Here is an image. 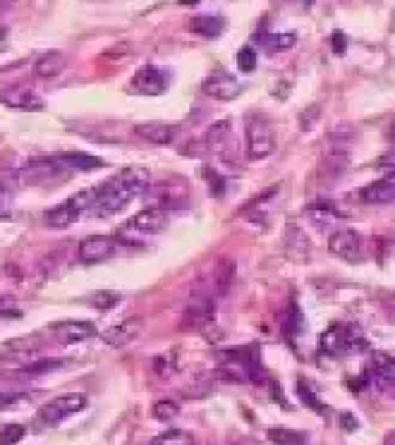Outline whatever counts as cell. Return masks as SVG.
Returning a JSON list of instances; mask_svg holds the SVG:
<instances>
[{
	"label": "cell",
	"instance_id": "obj_38",
	"mask_svg": "<svg viewBox=\"0 0 395 445\" xmlns=\"http://www.w3.org/2000/svg\"><path fill=\"white\" fill-rule=\"evenodd\" d=\"M26 392H10V390H5V392H0V409H10V407H17V404H22L26 400Z\"/></svg>",
	"mask_w": 395,
	"mask_h": 445
},
{
	"label": "cell",
	"instance_id": "obj_37",
	"mask_svg": "<svg viewBox=\"0 0 395 445\" xmlns=\"http://www.w3.org/2000/svg\"><path fill=\"white\" fill-rule=\"evenodd\" d=\"M237 68L242 72H254L256 70V50L245 45L242 50H237Z\"/></svg>",
	"mask_w": 395,
	"mask_h": 445
},
{
	"label": "cell",
	"instance_id": "obj_30",
	"mask_svg": "<svg viewBox=\"0 0 395 445\" xmlns=\"http://www.w3.org/2000/svg\"><path fill=\"white\" fill-rule=\"evenodd\" d=\"M38 348H41L38 336H24L5 345V352H10V357H26V355H34Z\"/></svg>",
	"mask_w": 395,
	"mask_h": 445
},
{
	"label": "cell",
	"instance_id": "obj_9",
	"mask_svg": "<svg viewBox=\"0 0 395 445\" xmlns=\"http://www.w3.org/2000/svg\"><path fill=\"white\" fill-rule=\"evenodd\" d=\"M168 80L170 75L163 68H156V65H144L135 72L130 82V91L139 96H161L166 94L168 89Z\"/></svg>",
	"mask_w": 395,
	"mask_h": 445
},
{
	"label": "cell",
	"instance_id": "obj_31",
	"mask_svg": "<svg viewBox=\"0 0 395 445\" xmlns=\"http://www.w3.org/2000/svg\"><path fill=\"white\" fill-rule=\"evenodd\" d=\"M297 392H300V400L307 404L309 409H314V412H321V414H324L326 412V404L319 400V397H316V392L309 388V385L305 383V381H297Z\"/></svg>",
	"mask_w": 395,
	"mask_h": 445
},
{
	"label": "cell",
	"instance_id": "obj_1",
	"mask_svg": "<svg viewBox=\"0 0 395 445\" xmlns=\"http://www.w3.org/2000/svg\"><path fill=\"white\" fill-rule=\"evenodd\" d=\"M149 182H151V175L147 168L130 166L120 170V173L113 175L110 180H105L98 187H94V204H91L89 213L98 215V218L120 213L122 208H127L132 199H137V196H142L147 192Z\"/></svg>",
	"mask_w": 395,
	"mask_h": 445
},
{
	"label": "cell",
	"instance_id": "obj_34",
	"mask_svg": "<svg viewBox=\"0 0 395 445\" xmlns=\"http://www.w3.org/2000/svg\"><path fill=\"white\" fill-rule=\"evenodd\" d=\"M201 175L209 182L211 194H214V196H223V192H226V178H223V175H218L214 168H209V166L201 168Z\"/></svg>",
	"mask_w": 395,
	"mask_h": 445
},
{
	"label": "cell",
	"instance_id": "obj_21",
	"mask_svg": "<svg viewBox=\"0 0 395 445\" xmlns=\"http://www.w3.org/2000/svg\"><path fill=\"white\" fill-rule=\"evenodd\" d=\"M68 68V55L60 53V50H46L34 60V77L38 80H53V77H58L60 72Z\"/></svg>",
	"mask_w": 395,
	"mask_h": 445
},
{
	"label": "cell",
	"instance_id": "obj_33",
	"mask_svg": "<svg viewBox=\"0 0 395 445\" xmlns=\"http://www.w3.org/2000/svg\"><path fill=\"white\" fill-rule=\"evenodd\" d=\"M26 429L22 424H8L3 431H0V445H17L24 438Z\"/></svg>",
	"mask_w": 395,
	"mask_h": 445
},
{
	"label": "cell",
	"instance_id": "obj_24",
	"mask_svg": "<svg viewBox=\"0 0 395 445\" xmlns=\"http://www.w3.org/2000/svg\"><path fill=\"white\" fill-rule=\"evenodd\" d=\"M307 215L309 218H314V222L319 227H326V225L338 222L342 218V211L333 204V201H312V204L307 206Z\"/></svg>",
	"mask_w": 395,
	"mask_h": 445
},
{
	"label": "cell",
	"instance_id": "obj_12",
	"mask_svg": "<svg viewBox=\"0 0 395 445\" xmlns=\"http://www.w3.org/2000/svg\"><path fill=\"white\" fill-rule=\"evenodd\" d=\"M0 103L5 108L22 110V113H41L46 110V101L26 87H8L0 91Z\"/></svg>",
	"mask_w": 395,
	"mask_h": 445
},
{
	"label": "cell",
	"instance_id": "obj_46",
	"mask_svg": "<svg viewBox=\"0 0 395 445\" xmlns=\"http://www.w3.org/2000/svg\"><path fill=\"white\" fill-rule=\"evenodd\" d=\"M384 445H395V431H388L384 438Z\"/></svg>",
	"mask_w": 395,
	"mask_h": 445
},
{
	"label": "cell",
	"instance_id": "obj_19",
	"mask_svg": "<svg viewBox=\"0 0 395 445\" xmlns=\"http://www.w3.org/2000/svg\"><path fill=\"white\" fill-rule=\"evenodd\" d=\"M135 134L139 136L142 141L156 144V146H166V144L175 141L177 127L168 125V122H139V125H135Z\"/></svg>",
	"mask_w": 395,
	"mask_h": 445
},
{
	"label": "cell",
	"instance_id": "obj_41",
	"mask_svg": "<svg viewBox=\"0 0 395 445\" xmlns=\"http://www.w3.org/2000/svg\"><path fill=\"white\" fill-rule=\"evenodd\" d=\"M331 45H333V50H335L338 55L345 53V50H347V38H345V34H342V31H333Z\"/></svg>",
	"mask_w": 395,
	"mask_h": 445
},
{
	"label": "cell",
	"instance_id": "obj_42",
	"mask_svg": "<svg viewBox=\"0 0 395 445\" xmlns=\"http://www.w3.org/2000/svg\"><path fill=\"white\" fill-rule=\"evenodd\" d=\"M58 362H38V364H29V366H24V374H43V371H51V369H56Z\"/></svg>",
	"mask_w": 395,
	"mask_h": 445
},
{
	"label": "cell",
	"instance_id": "obj_36",
	"mask_svg": "<svg viewBox=\"0 0 395 445\" xmlns=\"http://www.w3.org/2000/svg\"><path fill=\"white\" fill-rule=\"evenodd\" d=\"M117 299H120V297H117L115 292H110V290H98V292L91 294V304H94L96 309H101V311L110 309V306H115Z\"/></svg>",
	"mask_w": 395,
	"mask_h": 445
},
{
	"label": "cell",
	"instance_id": "obj_11",
	"mask_svg": "<svg viewBox=\"0 0 395 445\" xmlns=\"http://www.w3.org/2000/svg\"><path fill=\"white\" fill-rule=\"evenodd\" d=\"M113 252L115 237H110V235H89L77 247V257L82 264H101V261L113 257Z\"/></svg>",
	"mask_w": 395,
	"mask_h": 445
},
{
	"label": "cell",
	"instance_id": "obj_16",
	"mask_svg": "<svg viewBox=\"0 0 395 445\" xmlns=\"http://www.w3.org/2000/svg\"><path fill=\"white\" fill-rule=\"evenodd\" d=\"M367 376L376 381L381 388L395 390V355L391 352H374L367 364Z\"/></svg>",
	"mask_w": 395,
	"mask_h": 445
},
{
	"label": "cell",
	"instance_id": "obj_5",
	"mask_svg": "<svg viewBox=\"0 0 395 445\" xmlns=\"http://www.w3.org/2000/svg\"><path fill=\"white\" fill-rule=\"evenodd\" d=\"M247 136V159L249 161H263L275 151V134L271 122L263 115H252L245 127Z\"/></svg>",
	"mask_w": 395,
	"mask_h": 445
},
{
	"label": "cell",
	"instance_id": "obj_17",
	"mask_svg": "<svg viewBox=\"0 0 395 445\" xmlns=\"http://www.w3.org/2000/svg\"><path fill=\"white\" fill-rule=\"evenodd\" d=\"M168 220H170V213L168 211H161V208H144V211L135 213L130 218V227L142 235H156V232H163L168 227Z\"/></svg>",
	"mask_w": 395,
	"mask_h": 445
},
{
	"label": "cell",
	"instance_id": "obj_2",
	"mask_svg": "<svg viewBox=\"0 0 395 445\" xmlns=\"http://www.w3.org/2000/svg\"><path fill=\"white\" fill-rule=\"evenodd\" d=\"M218 376L233 383H263V366L256 348L228 350L221 355Z\"/></svg>",
	"mask_w": 395,
	"mask_h": 445
},
{
	"label": "cell",
	"instance_id": "obj_27",
	"mask_svg": "<svg viewBox=\"0 0 395 445\" xmlns=\"http://www.w3.org/2000/svg\"><path fill=\"white\" fill-rule=\"evenodd\" d=\"M259 43L263 48H268L271 53H280V50H290L297 43V34L293 31H273V34H261Z\"/></svg>",
	"mask_w": 395,
	"mask_h": 445
},
{
	"label": "cell",
	"instance_id": "obj_18",
	"mask_svg": "<svg viewBox=\"0 0 395 445\" xmlns=\"http://www.w3.org/2000/svg\"><path fill=\"white\" fill-rule=\"evenodd\" d=\"M142 333V318H125L120 323L110 326L108 331L103 333V343L110 345V348H125L132 340H137V336Z\"/></svg>",
	"mask_w": 395,
	"mask_h": 445
},
{
	"label": "cell",
	"instance_id": "obj_43",
	"mask_svg": "<svg viewBox=\"0 0 395 445\" xmlns=\"http://www.w3.org/2000/svg\"><path fill=\"white\" fill-rule=\"evenodd\" d=\"M10 206H12V196H10L8 189L0 185V218L10 213Z\"/></svg>",
	"mask_w": 395,
	"mask_h": 445
},
{
	"label": "cell",
	"instance_id": "obj_47",
	"mask_svg": "<svg viewBox=\"0 0 395 445\" xmlns=\"http://www.w3.org/2000/svg\"><path fill=\"white\" fill-rule=\"evenodd\" d=\"M297 3H300V8L309 10V8H312V5H314V0H297Z\"/></svg>",
	"mask_w": 395,
	"mask_h": 445
},
{
	"label": "cell",
	"instance_id": "obj_10",
	"mask_svg": "<svg viewBox=\"0 0 395 445\" xmlns=\"http://www.w3.org/2000/svg\"><path fill=\"white\" fill-rule=\"evenodd\" d=\"M15 178L26 187L48 185V182H58V180L68 178V170L63 166H58L56 161H38V163H29V166H24L22 170H17Z\"/></svg>",
	"mask_w": 395,
	"mask_h": 445
},
{
	"label": "cell",
	"instance_id": "obj_29",
	"mask_svg": "<svg viewBox=\"0 0 395 445\" xmlns=\"http://www.w3.org/2000/svg\"><path fill=\"white\" fill-rule=\"evenodd\" d=\"M149 445H196V441H194L192 434H187V431L170 429V431H163V434H158L156 438H151Z\"/></svg>",
	"mask_w": 395,
	"mask_h": 445
},
{
	"label": "cell",
	"instance_id": "obj_40",
	"mask_svg": "<svg viewBox=\"0 0 395 445\" xmlns=\"http://www.w3.org/2000/svg\"><path fill=\"white\" fill-rule=\"evenodd\" d=\"M379 170L386 173V180H395V156H386L379 161Z\"/></svg>",
	"mask_w": 395,
	"mask_h": 445
},
{
	"label": "cell",
	"instance_id": "obj_13",
	"mask_svg": "<svg viewBox=\"0 0 395 445\" xmlns=\"http://www.w3.org/2000/svg\"><path fill=\"white\" fill-rule=\"evenodd\" d=\"M201 89H204V94L216 98V101H235V98L242 94V84L223 70L211 72L206 80H204Z\"/></svg>",
	"mask_w": 395,
	"mask_h": 445
},
{
	"label": "cell",
	"instance_id": "obj_26",
	"mask_svg": "<svg viewBox=\"0 0 395 445\" xmlns=\"http://www.w3.org/2000/svg\"><path fill=\"white\" fill-rule=\"evenodd\" d=\"M235 280V261L233 259H218L214 266V292L223 297L228 294L230 285Z\"/></svg>",
	"mask_w": 395,
	"mask_h": 445
},
{
	"label": "cell",
	"instance_id": "obj_28",
	"mask_svg": "<svg viewBox=\"0 0 395 445\" xmlns=\"http://www.w3.org/2000/svg\"><path fill=\"white\" fill-rule=\"evenodd\" d=\"M268 441L275 443V445H307V434H302V431H293V429H283V427H275L268 431Z\"/></svg>",
	"mask_w": 395,
	"mask_h": 445
},
{
	"label": "cell",
	"instance_id": "obj_15",
	"mask_svg": "<svg viewBox=\"0 0 395 445\" xmlns=\"http://www.w3.org/2000/svg\"><path fill=\"white\" fill-rule=\"evenodd\" d=\"M214 321V299L209 297H192L182 311V328L199 331Z\"/></svg>",
	"mask_w": 395,
	"mask_h": 445
},
{
	"label": "cell",
	"instance_id": "obj_7",
	"mask_svg": "<svg viewBox=\"0 0 395 445\" xmlns=\"http://www.w3.org/2000/svg\"><path fill=\"white\" fill-rule=\"evenodd\" d=\"M328 252L347 264H362L364 261V242L362 235L352 227H340L328 240Z\"/></svg>",
	"mask_w": 395,
	"mask_h": 445
},
{
	"label": "cell",
	"instance_id": "obj_14",
	"mask_svg": "<svg viewBox=\"0 0 395 445\" xmlns=\"http://www.w3.org/2000/svg\"><path fill=\"white\" fill-rule=\"evenodd\" d=\"M51 333L60 345H77L96 338V326L91 321H58L51 326Z\"/></svg>",
	"mask_w": 395,
	"mask_h": 445
},
{
	"label": "cell",
	"instance_id": "obj_32",
	"mask_svg": "<svg viewBox=\"0 0 395 445\" xmlns=\"http://www.w3.org/2000/svg\"><path fill=\"white\" fill-rule=\"evenodd\" d=\"M180 414V404L175 400H161L154 404V417L158 422H170V419H175Z\"/></svg>",
	"mask_w": 395,
	"mask_h": 445
},
{
	"label": "cell",
	"instance_id": "obj_20",
	"mask_svg": "<svg viewBox=\"0 0 395 445\" xmlns=\"http://www.w3.org/2000/svg\"><path fill=\"white\" fill-rule=\"evenodd\" d=\"M53 161L58 166H63L65 170H77V173H91V170H101L105 168V161L98 159V156L91 154H82V151H68V154H56Z\"/></svg>",
	"mask_w": 395,
	"mask_h": 445
},
{
	"label": "cell",
	"instance_id": "obj_44",
	"mask_svg": "<svg viewBox=\"0 0 395 445\" xmlns=\"http://www.w3.org/2000/svg\"><path fill=\"white\" fill-rule=\"evenodd\" d=\"M340 427L345 431H354V429H359V419L354 414H350V412H342V414H340Z\"/></svg>",
	"mask_w": 395,
	"mask_h": 445
},
{
	"label": "cell",
	"instance_id": "obj_6",
	"mask_svg": "<svg viewBox=\"0 0 395 445\" xmlns=\"http://www.w3.org/2000/svg\"><path fill=\"white\" fill-rule=\"evenodd\" d=\"M87 404H89V400H87V395H82V392H65V395L53 397V400H48L41 409H38V422L53 427V424H60L63 419L82 412Z\"/></svg>",
	"mask_w": 395,
	"mask_h": 445
},
{
	"label": "cell",
	"instance_id": "obj_25",
	"mask_svg": "<svg viewBox=\"0 0 395 445\" xmlns=\"http://www.w3.org/2000/svg\"><path fill=\"white\" fill-rule=\"evenodd\" d=\"M189 29H192L194 34L204 36V38H218L223 31H226V19H223V17H211V15L192 17V19H189Z\"/></svg>",
	"mask_w": 395,
	"mask_h": 445
},
{
	"label": "cell",
	"instance_id": "obj_3",
	"mask_svg": "<svg viewBox=\"0 0 395 445\" xmlns=\"http://www.w3.org/2000/svg\"><path fill=\"white\" fill-rule=\"evenodd\" d=\"M321 352L333 359H340L350 352H359L367 348V340L354 323H333L321 336Z\"/></svg>",
	"mask_w": 395,
	"mask_h": 445
},
{
	"label": "cell",
	"instance_id": "obj_48",
	"mask_svg": "<svg viewBox=\"0 0 395 445\" xmlns=\"http://www.w3.org/2000/svg\"><path fill=\"white\" fill-rule=\"evenodd\" d=\"M194 3H199V0H180V5H194Z\"/></svg>",
	"mask_w": 395,
	"mask_h": 445
},
{
	"label": "cell",
	"instance_id": "obj_23",
	"mask_svg": "<svg viewBox=\"0 0 395 445\" xmlns=\"http://www.w3.org/2000/svg\"><path fill=\"white\" fill-rule=\"evenodd\" d=\"M285 252L290 259L300 261V264H305L309 259V240L307 235L300 230L297 225H290L288 232H285Z\"/></svg>",
	"mask_w": 395,
	"mask_h": 445
},
{
	"label": "cell",
	"instance_id": "obj_39",
	"mask_svg": "<svg viewBox=\"0 0 395 445\" xmlns=\"http://www.w3.org/2000/svg\"><path fill=\"white\" fill-rule=\"evenodd\" d=\"M0 318H22V309L10 297H0Z\"/></svg>",
	"mask_w": 395,
	"mask_h": 445
},
{
	"label": "cell",
	"instance_id": "obj_22",
	"mask_svg": "<svg viewBox=\"0 0 395 445\" xmlns=\"http://www.w3.org/2000/svg\"><path fill=\"white\" fill-rule=\"evenodd\" d=\"M362 201L364 204H393L395 201V180H381V182H374V185H367L364 189L359 192Z\"/></svg>",
	"mask_w": 395,
	"mask_h": 445
},
{
	"label": "cell",
	"instance_id": "obj_45",
	"mask_svg": "<svg viewBox=\"0 0 395 445\" xmlns=\"http://www.w3.org/2000/svg\"><path fill=\"white\" fill-rule=\"evenodd\" d=\"M17 3L19 0H0V10H10V8H15Z\"/></svg>",
	"mask_w": 395,
	"mask_h": 445
},
{
	"label": "cell",
	"instance_id": "obj_8",
	"mask_svg": "<svg viewBox=\"0 0 395 445\" xmlns=\"http://www.w3.org/2000/svg\"><path fill=\"white\" fill-rule=\"evenodd\" d=\"M142 196H147L151 208H161V211H173V208H182L187 206V189L182 185H173V182H156V185L147 187V192Z\"/></svg>",
	"mask_w": 395,
	"mask_h": 445
},
{
	"label": "cell",
	"instance_id": "obj_35",
	"mask_svg": "<svg viewBox=\"0 0 395 445\" xmlns=\"http://www.w3.org/2000/svg\"><path fill=\"white\" fill-rule=\"evenodd\" d=\"M302 331V313L297 309V304L290 306V313L285 316V336L288 340H295V336Z\"/></svg>",
	"mask_w": 395,
	"mask_h": 445
},
{
	"label": "cell",
	"instance_id": "obj_4",
	"mask_svg": "<svg viewBox=\"0 0 395 445\" xmlns=\"http://www.w3.org/2000/svg\"><path fill=\"white\" fill-rule=\"evenodd\" d=\"M91 204H94V189L77 192L75 196L65 199L63 204H58L56 208L46 211V215H43L46 227H51V230H65V227H70L72 222H77L79 218H82L84 213H89Z\"/></svg>",
	"mask_w": 395,
	"mask_h": 445
}]
</instances>
